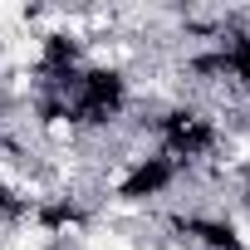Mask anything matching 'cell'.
<instances>
[{
  "mask_svg": "<svg viewBox=\"0 0 250 250\" xmlns=\"http://www.w3.org/2000/svg\"><path fill=\"white\" fill-rule=\"evenodd\" d=\"M0 250H30V245H20V240H5V245H0Z\"/></svg>",
  "mask_w": 250,
  "mask_h": 250,
  "instance_id": "1",
  "label": "cell"
}]
</instances>
